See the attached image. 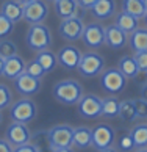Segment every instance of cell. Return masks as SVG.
Here are the masks:
<instances>
[{
    "label": "cell",
    "instance_id": "6da1fadb",
    "mask_svg": "<svg viewBox=\"0 0 147 152\" xmlns=\"http://www.w3.org/2000/svg\"><path fill=\"white\" fill-rule=\"evenodd\" d=\"M53 97L63 105H77L78 100L83 97V86L80 82L74 78H66V80L56 82L52 88Z\"/></svg>",
    "mask_w": 147,
    "mask_h": 152
},
{
    "label": "cell",
    "instance_id": "7a4b0ae2",
    "mask_svg": "<svg viewBox=\"0 0 147 152\" xmlns=\"http://www.w3.org/2000/svg\"><path fill=\"white\" fill-rule=\"evenodd\" d=\"M25 42L30 50L33 52H41L52 46V33L49 27L44 24H35L28 28L25 35Z\"/></svg>",
    "mask_w": 147,
    "mask_h": 152
},
{
    "label": "cell",
    "instance_id": "3957f363",
    "mask_svg": "<svg viewBox=\"0 0 147 152\" xmlns=\"http://www.w3.org/2000/svg\"><path fill=\"white\" fill-rule=\"evenodd\" d=\"M127 86V77L117 69V67H110L105 69L100 74V88L103 89L106 94L116 96L122 93Z\"/></svg>",
    "mask_w": 147,
    "mask_h": 152
},
{
    "label": "cell",
    "instance_id": "277c9868",
    "mask_svg": "<svg viewBox=\"0 0 147 152\" xmlns=\"http://www.w3.org/2000/svg\"><path fill=\"white\" fill-rule=\"evenodd\" d=\"M77 71L80 72V75L86 77V78H94L105 71V58L97 52L82 53Z\"/></svg>",
    "mask_w": 147,
    "mask_h": 152
},
{
    "label": "cell",
    "instance_id": "5b68a950",
    "mask_svg": "<svg viewBox=\"0 0 147 152\" xmlns=\"http://www.w3.org/2000/svg\"><path fill=\"white\" fill-rule=\"evenodd\" d=\"M36 113H38L36 104L28 97H22L19 100H16L9 107V116L14 122L28 124L36 118Z\"/></svg>",
    "mask_w": 147,
    "mask_h": 152
},
{
    "label": "cell",
    "instance_id": "8992f818",
    "mask_svg": "<svg viewBox=\"0 0 147 152\" xmlns=\"http://www.w3.org/2000/svg\"><path fill=\"white\" fill-rule=\"evenodd\" d=\"M49 144L50 151L53 149H63V148H72V133L74 127L67 124H58V126L50 127L49 130Z\"/></svg>",
    "mask_w": 147,
    "mask_h": 152
},
{
    "label": "cell",
    "instance_id": "52a82bcc",
    "mask_svg": "<svg viewBox=\"0 0 147 152\" xmlns=\"http://www.w3.org/2000/svg\"><path fill=\"white\" fill-rule=\"evenodd\" d=\"M78 115L84 119H95L102 116V99L95 94H83L78 100Z\"/></svg>",
    "mask_w": 147,
    "mask_h": 152
},
{
    "label": "cell",
    "instance_id": "ba28073f",
    "mask_svg": "<svg viewBox=\"0 0 147 152\" xmlns=\"http://www.w3.org/2000/svg\"><path fill=\"white\" fill-rule=\"evenodd\" d=\"M82 41L89 49H100L105 44V27H102L99 22H89L84 25Z\"/></svg>",
    "mask_w": 147,
    "mask_h": 152
},
{
    "label": "cell",
    "instance_id": "9c48e42d",
    "mask_svg": "<svg viewBox=\"0 0 147 152\" xmlns=\"http://www.w3.org/2000/svg\"><path fill=\"white\" fill-rule=\"evenodd\" d=\"M5 140L13 146V148H17V146L27 144L31 141V132L28 129L27 124L22 122H11L7 132H5Z\"/></svg>",
    "mask_w": 147,
    "mask_h": 152
},
{
    "label": "cell",
    "instance_id": "30bf717a",
    "mask_svg": "<svg viewBox=\"0 0 147 152\" xmlns=\"http://www.w3.org/2000/svg\"><path fill=\"white\" fill-rule=\"evenodd\" d=\"M116 140V130L108 124H99L92 129V148L95 151L111 148Z\"/></svg>",
    "mask_w": 147,
    "mask_h": 152
},
{
    "label": "cell",
    "instance_id": "8fae6325",
    "mask_svg": "<svg viewBox=\"0 0 147 152\" xmlns=\"http://www.w3.org/2000/svg\"><path fill=\"white\" fill-rule=\"evenodd\" d=\"M83 28H84L83 19L78 18V16H74V18L63 19L60 22L58 33L63 39H66V41H77V39L82 38Z\"/></svg>",
    "mask_w": 147,
    "mask_h": 152
},
{
    "label": "cell",
    "instance_id": "7c38bea8",
    "mask_svg": "<svg viewBox=\"0 0 147 152\" xmlns=\"http://www.w3.org/2000/svg\"><path fill=\"white\" fill-rule=\"evenodd\" d=\"M49 16V7L44 0H33V2L24 5V20L30 25L42 24Z\"/></svg>",
    "mask_w": 147,
    "mask_h": 152
},
{
    "label": "cell",
    "instance_id": "4fadbf2b",
    "mask_svg": "<svg viewBox=\"0 0 147 152\" xmlns=\"http://www.w3.org/2000/svg\"><path fill=\"white\" fill-rule=\"evenodd\" d=\"M42 83H41V78H36V77H31L30 74H27L24 71L19 77L14 78V88L22 97H30V96L39 93Z\"/></svg>",
    "mask_w": 147,
    "mask_h": 152
},
{
    "label": "cell",
    "instance_id": "5bb4252c",
    "mask_svg": "<svg viewBox=\"0 0 147 152\" xmlns=\"http://www.w3.org/2000/svg\"><path fill=\"white\" fill-rule=\"evenodd\" d=\"M56 58H58V64H61L67 71H74L78 67L82 58V52L80 49L72 46V44H67V46L61 47L56 53Z\"/></svg>",
    "mask_w": 147,
    "mask_h": 152
},
{
    "label": "cell",
    "instance_id": "9a60e30c",
    "mask_svg": "<svg viewBox=\"0 0 147 152\" xmlns=\"http://www.w3.org/2000/svg\"><path fill=\"white\" fill-rule=\"evenodd\" d=\"M128 42L127 33L121 30L116 24L105 27V44L110 49H122Z\"/></svg>",
    "mask_w": 147,
    "mask_h": 152
},
{
    "label": "cell",
    "instance_id": "2e32d148",
    "mask_svg": "<svg viewBox=\"0 0 147 152\" xmlns=\"http://www.w3.org/2000/svg\"><path fill=\"white\" fill-rule=\"evenodd\" d=\"M72 146H75L77 149H88L89 146H92V129L86 126H78L74 129Z\"/></svg>",
    "mask_w": 147,
    "mask_h": 152
},
{
    "label": "cell",
    "instance_id": "e0dca14e",
    "mask_svg": "<svg viewBox=\"0 0 147 152\" xmlns=\"http://www.w3.org/2000/svg\"><path fill=\"white\" fill-rule=\"evenodd\" d=\"M27 63L24 61V58L19 57V55H13L5 60V66H3V75L7 78L14 80L16 77H19L22 72L25 71Z\"/></svg>",
    "mask_w": 147,
    "mask_h": 152
},
{
    "label": "cell",
    "instance_id": "ac0fdd59",
    "mask_svg": "<svg viewBox=\"0 0 147 152\" xmlns=\"http://www.w3.org/2000/svg\"><path fill=\"white\" fill-rule=\"evenodd\" d=\"M0 13L13 24H17L24 19V5H20L17 0H7V2H3Z\"/></svg>",
    "mask_w": 147,
    "mask_h": 152
},
{
    "label": "cell",
    "instance_id": "d6986e66",
    "mask_svg": "<svg viewBox=\"0 0 147 152\" xmlns=\"http://www.w3.org/2000/svg\"><path fill=\"white\" fill-rule=\"evenodd\" d=\"M91 13L95 19L105 20L114 16L116 13V0H97L91 8Z\"/></svg>",
    "mask_w": 147,
    "mask_h": 152
},
{
    "label": "cell",
    "instance_id": "ffe728a7",
    "mask_svg": "<svg viewBox=\"0 0 147 152\" xmlns=\"http://www.w3.org/2000/svg\"><path fill=\"white\" fill-rule=\"evenodd\" d=\"M128 46L133 50V53L147 52V28H138L130 33Z\"/></svg>",
    "mask_w": 147,
    "mask_h": 152
},
{
    "label": "cell",
    "instance_id": "44dd1931",
    "mask_svg": "<svg viewBox=\"0 0 147 152\" xmlns=\"http://www.w3.org/2000/svg\"><path fill=\"white\" fill-rule=\"evenodd\" d=\"M53 5H55V13L61 20L77 16V11L80 8L77 3V0H58V2H55Z\"/></svg>",
    "mask_w": 147,
    "mask_h": 152
},
{
    "label": "cell",
    "instance_id": "7402d4cb",
    "mask_svg": "<svg viewBox=\"0 0 147 152\" xmlns=\"http://www.w3.org/2000/svg\"><path fill=\"white\" fill-rule=\"evenodd\" d=\"M117 69H119L127 78H136L138 74L141 72L139 67H138L136 60H135V57H132V55L122 57L119 60V63H117Z\"/></svg>",
    "mask_w": 147,
    "mask_h": 152
},
{
    "label": "cell",
    "instance_id": "603a6c76",
    "mask_svg": "<svg viewBox=\"0 0 147 152\" xmlns=\"http://www.w3.org/2000/svg\"><path fill=\"white\" fill-rule=\"evenodd\" d=\"M117 118H121L122 122H135L138 119V115H136V107H135V100L133 99H125V100H121V105H119V115Z\"/></svg>",
    "mask_w": 147,
    "mask_h": 152
},
{
    "label": "cell",
    "instance_id": "cb8c5ba5",
    "mask_svg": "<svg viewBox=\"0 0 147 152\" xmlns=\"http://www.w3.org/2000/svg\"><path fill=\"white\" fill-rule=\"evenodd\" d=\"M119 105L121 100L116 96H108V97L102 99V116L108 118V119H114L119 115Z\"/></svg>",
    "mask_w": 147,
    "mask_h": 152
},
{
    "label": "cell",
    "instance_id": "d4e9b609",
    "mask_svg": "<svg viewBox=\"0 0 147 152\" xmlns=\"http://www.w3.org/2000/svg\"><path fill=\"white\" fill-rule=\"evenodd\" d=\"M36 60L39 61V64L44 67L46 74L55 71V67L58 66V58H56V55L50 49L41 50V52H36Z\"/></svg>",
    "mask_w": 147,
    "mask_h": 152
},
{
    "label": "cell",
    "instance_id": "484cf974",
    "mask_svg": "<svg viewBox=\"0 0 147 152\" xmlns=\"http://www.w3.org/2000/svg\"><path fill=\"white\" fill-rule=\"evenodd\" d=\"M138 20L139 19H136L135 16L125 13V11H122V13H119L117 18H116V25L119 27L121 30L125 31L127 35H130L132 31H135L138 28Z\"/></svg>",
    "mask_w": 147,
    "mask_h": 152
},
{
    "label": "cell",
    "instance_id": "4316f807",
    "mask_svg": "<svg viewBox=\"0 0 147 152\" xmlns=\"http://www.w3.org/2000/svg\"><path fill=\"white\" fill-rule=\"evenodd\" d=\"M122 11L135 16L136 19H144L147 10L144 7L143 0H122Z\"/></svg>",
    "mask_w": 147,
    "mask_h": 152
},
{
    "label": "cell",
    "instance_id": "83f0119b",
    "mask_svg": "<svg viewBox=\"0 0 147 152\" xmlns=\"http://www.w3.org/2000/svg\"><path fill=\"white\" fill-rule=\"evenodd\" d=\"M128 133L132 137L136 149L147 148V124H136L135 127H132V130Z\"/></svg>",
    "mask_w": 147,
    "mask_h": 152
},
{
    "label": "cell",
    "instance_id": "f1b7e54d",
    "mask_svg": "<svg viewBox=\"0 0 147 152\" xmlns=\"http://www.w3.org/2000/svg\"><path fill=\"white\" fill-rule=\"evenodd\" d=\"M31 143L39 149V152L50 151L49 133H47V130H38L36 133H33V135H31ZM50 152H52V151H50Z\"/></svg>",
    "mask_w": 147,
    "mask_h": 152
},
{
    "label": "cell",
    "instance_id": "f546056e",
    "mask_svg": "<svg viewBox=\"0 0 147 152\" xmlns=\"http://www.w3.org/2000/svg\"><path fill=\"white\" fill-rule=\"evenodd\" d=\"M13 55H17V46L16 42H13L8 38L0 39V57H3L5 60L13 57Z\"/></svg>",
    "mask_w": 147,
    "mask_h": 152
},
{
    "label": "cell",
    "instance_id": "4dcf8cb0",
    "mask_svg": "<svg viewBox=\"0 0 147 152\" xmlns=\"http://www.w3.org/2000/svg\"><path fill=\"white\" fill-rule=\"evenodd\" d=\"M13 104V93L8 85L0 83V110H5Z\"/></svg>",
    "mask_w": 147,
    "mask_h": 152
},
{
    "label": "cell",
    "instance_id": "1f68e13d",
    "mask_svg": "<svg viewBox=\"0 0 147 152\" xmlns=\"http://www.w3.org/2000/svg\"><path fill=\"white\" fill-rule=\"evenodd\" d=\"M25 72H27V74H30L31 77H36V78H42L44 75H46V71H44V67L39 64V61H38L36 58L31 60L30 63L25 66Z\"/></svg>",
    "mask_w": 147,
    "mask_h": 152
},
{
    "label": "cell",
    "instance_id": "d6a6232c",
    "mask_svg": "<svg viewBox=\"0 0 147 152\" xmlns=\"http://www.w3.org/2000/svg\"><path fill=\"white\" fill-rule=\"evenodd\" d=\"M135 143L132 137H130V133H124L122 137L117 140V151H122V152H132L135 151Z\"/></svg>",
    "mask_w": 147,
    "mask_h": 152
},
{
    "label": "cell",
    "instance_id": "836d02e7",
    "mask_svg": "<svg viewBox=\"0 0 147 152\" xmlns=\"http://www.w3.org/2000/svg\"><path fill=\"white\" fill-rule=\"evenodd\" d=\"M13 30H14V24L0 13V39L8 38L13 33Z\"/></svg>",
    "mask_w": 147,
    "mask_h": 152
},
{
    "label": "cell",
    "instance_id": "e575fe53",
    "mask_svg": "<svg viewBox=\"0 0 147 152\" xmlns=\"http://www.w3.org/2000/svg\"><path fill=\"white\" fill-rule=\"evenodd\" d=\"M135 100V107H136V115L138 119H147V100L144 99H133Z\"/></svg>",
    "mask_w": 147,
    "mask_h": 152
},
{
    "label": "cell",
    "instance_id": "d590c367",
    "mask_svg": "<svg viewBox=\"0 0 147 152\" xmlns=\"http://www.w3.org/2000/svg\"><path fill=\"white\" fill-rule=\"evenodd\" d=\"M135 60L138 63L139 71L147 72V52H139V53H135Z\"/></svg>",
    "mask_w": 147,
    "mask_h": 152
},
{
    "label": "cell",
    "instance_id": "8d00e7d4",
    "mask_svg": "<svg viewBox=\"0 0 147 152\" xmlns=\"http://www.w3.org/2000/svg\"><path fill=\"white\" fill-rule=\"evenodd\" d=\"M13 152H39V149L30 141V143H27V144H22V146H17V148H14Z\"/></svg>",
    "mask_w": 147,
    "mask_h": 152
},
{
    "label": "cell",
    "instance_id": "74e56055",
    "mask_svg": "<svg viewBox=\"0 0 147 152\" xmlns=\"http://www.w3.org/2000/svg\"><path fill=\"white\" fill-rule=\"evenodd\" d=\"M95 2H97V0H77L78 7L83 8V10H91Z\"/></svg>",
    "mask_w": 147,
    "mask_h": 152
},
{
    "label": "cell",
    "instance_id": "f35d334b",
    "mask_svg": "<svg viewBox=\"0 0 147 152\" xmlns=\"http://www.w3.org/2000/svg\"><path fill=\"white\" fill-rule=\"evenodd\" d=\"M13 146H11L5 138H0V152H13Z\"/></svg>",
    "mask_w": 147,
    "mask_h": 152
},
{
    "label": "cell",
    "instance_id": "ab89813d",
    "mask_svg": "<svg viewBox=\"0 0 147 152\" xmlns=\"http://www.w3.org/2000/svg\"><path fill=\"white\" fill-rule=\"evenodd\" d=\"M139 93H141V99L147 100V82L141 85V91H139Z\"/></svg>",
    "mask_w": 147,
    "mask_h": 152
},
{
    "label": "cell",
    "instance_id": "60d3db41",
    "mask_svg": "<svg viewBox=\"0 0 147 152\" xmlns=\"http://www.w3.org/2000/svg\"><path fill=\"white\" fill-rule=\"evenodd\" d=\"M52 152H74L72 148H63V149H53Z\"/></svg>",
    "mask_w": 147,
    "mask_h": 152
},
{
    "label": "cell",
    "instance_id": "b9f144b4",
    "mask_svg": "<svg viewBox=\"0 0 147 152\" xmlns=\"http://www.w3.org/2000/svg\"><path fill=\"white\" fill-rule=\"evenodd\" d=\"M3 66H5V58L0 57V75H3Z\"/></svg>",
    "mask_w": 147,
    "mask_h": 152
},
{
    "label": "cell",
    "instance_id": "7bdbcfd3",
    "mask_svg": "<svg viewBox=\"0 0 147 152\" xmlns=\"http://www.w3.org/2000/svg\"><path fill=\"white\" fill-rule=\"evenodd\" d=\"M97 152H117V149H114L111 146V148H106V149H100V151H97Z\"/></svg>",
    "mask_w": 147,
    "mask_h": 152
},
{
    "label": "cell",
    "instance_id": "ee69618b",
    "mask_svg": "<svg viewBox=\"0 0 147 152\" xmlns=\"http://www.w3.org/2000/svg\"><path fill=\"white\" fill-rule=\"evenodd\" d=\"M17 2H19L20 5H27V3H30V2H33V0H17Z\"/></svg>",
    "mask_w": 147,
    "mask_h": 152
},
{
    "label": "cell",
    "instance_id": "f6af8a7d",
    "mask_svg": "<svg viewBox=\"0 0 147 152\" xmlns=\"http://www.w3.org/2000/svg\"><path fill=\"white\" fill-rule=\"evenodd\" d=\"M136 152H147V148H143V149H138Z\"/></svg>",
    "mask_w": 147,
    "mask_h": 152
},
{
    "label": "cell",
    "instance_id": "bcb514c9",
    "mask_svg": "<svg viewBox=\"0 0 147 152\" xmlns=\"http://www.w3.org/2000/svg\"><path fill=\"white\" fill-rule=\"evenodd\" d=\"M2 121H3V115H2V110H0V124H2Z\"/></svg>",
    "mask_w": 147,
    "mask_h": 152
},
{
    "label": "cell",
    "instance_id": "7dc6e473",
    "mask_svg": "<svg viewBox=\"0 0 147 152\" xmlns=\"http://www.w3.org/2000/svg\"><path fill=\"white\" fill-rule=\"evenodd\" d=\"M144 2V7H146V10H147V0H143Z\"/></svg>",
    "mask_w": 147,
    "mask_h": 152
},
{
    "label": "cell",
    "instance_id": "c3c4849f",
    "mask_svg": "<svg viewBox=\"0 0 147 152\" xmlns=\"http://www.w3.org/2000/svg\"><path fill=\"white\" fill-rule=\"evenodd\" d=\"M144 20H146V24H147V13H146V16H144Z\"/></svg>",
    "mask_w": 147,
    "mask_h": 152
},
{
    "label": "cell",
    "instance_id": "681fc988",
    "mask_svg": "<svg viewBox=\"0 0 147 152\" xmlns=\"http://www.w3.org/2000/svg\"><path fill=\"white\" fill-rule=\"evenodd\" d=\"M50 2H52V3H55V2H58V0H50Z\"/></svg>",
    "mask_w": 147,
    "mask_h": 152
},
{
    "label": "cell",
    "instance_id": "f907efd6",
    "mask_svg": "<svg viewBox=\"0 0 147 152\" xmlns=\"http://www.w3.org/2000/svg\"><path fill=\"white\" fill-rule=\"evenodd\" d=\"M146 77H147V72H146Z\"/></svg>",
    "mask_w": 147,
    "mask_h": 152
}]
</instances>
